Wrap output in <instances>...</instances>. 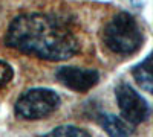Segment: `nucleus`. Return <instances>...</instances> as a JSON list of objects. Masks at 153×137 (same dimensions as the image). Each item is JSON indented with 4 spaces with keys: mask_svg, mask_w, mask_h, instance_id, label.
<instances>
[{
    "mask_svg": "<svg viewBox=\"0 0 153 137\" xmlns=\"http://www.w3.org/2000/svg\"><path fill=\"white\" fill-rule=\"evenodd\" d=\"M150 61H152V56L149 55L141 64H138L132 69V75L135 81L138 82V85H141L143 89L150 93L152 92V70H150Z\"/></svg>",
    "mask_w": 153,
    "mask_h": 137,
    "instance_id": "nucleus-7",
    "label": "nucleus"
},
{
    "mask_svg": "<svg viewBox=\"0 0 153 137\" xmlns=\"http://www.w3.org/2000/svg\"><path fill=\"white\" fill-rule=\"evenodd\" d=\"M103 41L115 53L132 55L143 46L144 34L133 15L120 12L106 24Z\"/></svg>",
    "mask_w": 153,
    "mask_h": 137,
    "instance_id": "nucleus-2",
    "label": "nucleus"
},
{
    "mask_svg": "<svg viewBox=\"0 0 153 137\" xmlns=\"http://www.w3.org/2000/svg\"><path fill=\"white\" fill-rule=\"evenodd\" d=\"M115 97H117V104L120 107L123 119H126L129 123L139 125L144 120H147L150 114L149 104L138 95L133 87L126 82L118 84L115 89Z\"/></svg>",
    "mask_w": 153,
    "mask_h": 137,
    "instance_id": "nucleus-4",
    "label": "nucleus"
},
{
    "mask_svg": "<svg viewBox=\"0 0 153 137\" xmlns=\"http://www.w3.org/2000/svg\"><path fill=\"white\" fill-rule=\"evenodd\" d=\"M147 2H149V0H132V3H133L135 6H138V8L144 6V5H146Z\"/></svg>",
    "mask_w": 153,
    "mask_h": 137,
    "instance_id": "nucleus-10",
    "label": "nucleus"
},
{
    "mask_svg": "<svg viewBox=\"0 0 153 137\" xmlns=\"http://www.w3.org/2000/svg\"><path fill=\"white\" fill-rule=\"evenodd\" d=\"M55 78L68 89L78 93H86L98 84L100 73L97 70H86V69L65 66L57 70Z\"/></svg>",
    "mask_w": 153,
    "mask_h": 137,
    "instance_id": "nucleus-5",
    "label": "nucleus"
},
{
    "mask_svg": "<svg viewBox=\"0 0 153 137\" xmlns=\"http://www.w3.org/2000/svg\"><path fill=\"white\" fill-rule=\"evenodd\" d=\"M8 47L46 61H65L78 53L74 32L58 18L32 12L16 17L5 34Z\"/></svg>",
    "mask_w": 153,
    "mask_h": 137,
    "instance_id": "nucleus-1",
    "label": "nucleus"
},
{
    "mask_svg": "<svg viewBox=\"0 0 153 137\" xmlns=\"http://www.w3.org/2000/svg\"><path fill=\"white\" fill-rule=\"evenodd\" d=\"M60 107V96L49 89H31L16 102V113L26 120L48 117Z\"/></svg>",
    "mask_w": 153,
    "mask_h": 137,
    "instance_id": "nucleus-3",
    "label": "nucleus"
},
{
    "mask_svg": "<svg viewBox=\"0 0 153 137\" xmlns=\"http://www.w3.org/2000/svg\"><path fill=\"white\" fill-rule=\"evenodd\" d=\"M48 136H74V137H87L89 133L83 128H76V127H58L48 133Z\"/></svg>",
    "mask_w": 153,
    "mask_h": 137,
    "instance_id": "nucleus-8",
    "label": "nucleus"
},
{
    "mask_svg": "<svg viewBox=\"0 0 153 137\" xmlns=\"http://www.w3.org/2000/svg\"><path fill=\"white\" fill-rule=\"evenodd\" d=\"M98 122H100V125L103 127V130L106 133H109L110 136H130V134H135V125L129 123L123 117L101 113Z\"/></svg>",
    "mask_w": 153,
    "mask_h": 137,
    "instance_id": "nucleus-6",
    "label": "nucleus"
},
{
    "mask_svg": "<svg viewBox=\"0 0 153 137\" xmlns=\"http://www.w3.org/2000/svg\"><path fill=\"white\" fill-rule=\"evenodd\" d=\"M12 76H14V70H12V67L6 63V61H2L0 59V87L6 85Z\"/></svg>",
    "mask_w": 153,
    "mask_h": 137,
    "instance_id": "nucleus-9",
    "label": "nucleus"
}]
</instances>
